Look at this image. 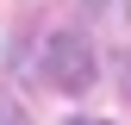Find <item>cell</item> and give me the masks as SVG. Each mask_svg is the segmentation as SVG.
I'll list each match as a JSON object with an SVG mask.
<instances>
[{
  "mask_svg": "<svg viewBox=\"0 0 131 125\" xmlns=\"http://www.w3.org/2000/svg\"><path fill=\"white\" fill-rule=\"evenodd\" d=\"M44 75H50L62 94H88V81H94V44L75 38V31H56V38L44 44Z\"/></svg>",
  "mask_w": 131,
  "mask_h": 125,
  "instance_id": "1",
  "label": "cell"
},
{
  "mask_svg": "<svg viewBox=\"0 0 131 125\" xmlns=\"http://www.w3.org/2000/svg\"><path fill=\"white\" fill-rule=\"evenodd\" d=\"M0 125H25V113L13 106V94H0Z\"/></svg>",
  "mask_w": 131,
  "mask_h": 125,
  "instance_id": "2",
  "label": "cell"
},
{
  "mask_svg": "<svg viewBox=\"0 0 131 125\" xmlns=\"http://www.w3.org/2000/svg\"><path fill=\"white\" fill-rule=\"evenodd\" d=\"M69 125H106V119H69Z\"/></svg>",
  "mask_w": 131,
  "mask_h": 125,
  "instance_id": "3",
  "label": "cell"
},
{
  "mask_svg": "<svg viewBox=\"0 0 131 125\" xmlns=\"http://www.w3.org/2000/svg\"><path fill=\"white\" fill-rule=\"evenodd\" d=\"M125 81H131V62H125Z\"/></svg>",
  "mask_w": 131,
  "mask_h": 125,
  "instance_id": "4",
  "label": "cell"
}]
</instances>
